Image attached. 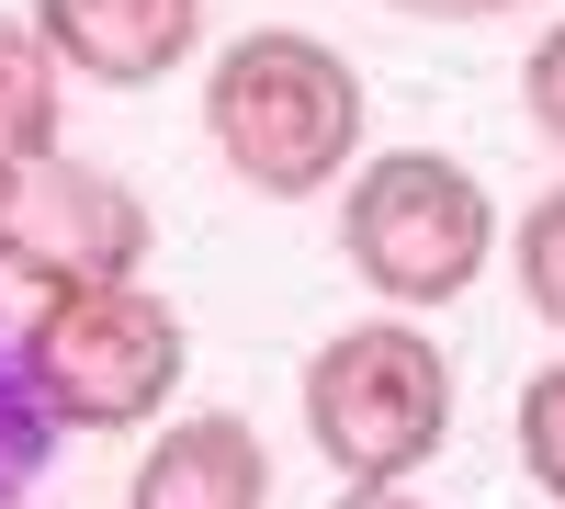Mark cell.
<instances>
[{"mask_svg":"<svg viewBox=\"0 0 565 509\" xmlns=\"http://www.w3.org/2000/svg\"><path fill=\"white\" fill-rule=\"evenodd\" d=\"M340 250L396 317H430L498 261V193L441 148H385L340 193Z\"/></svg>","mask_w":565,"mask_h":509,"instance_id":"277c9868","label":"cell"},{"mask_svg":"<svg viewBox=\"0 0 565 509\" xmlns=\"http://www.w3.org/2000/svg\"><path fill=\"white\" fill-rule=\"evenodd\" d=\"M125 509H271V442L238 407H193L136 453Z\"/></svg>","mask_w":565,"mask_h":509,"instance_id":"52a82bcc","label":"cell"},{"mask_svg":"<svg viewBox=\"0 0 565 509\" xmlns=\"http://www.w3.org/2000/svg\"><path fill=\"white\" fill-rule=\"evenodd\" d=\"M509 272H521V306L543 329H565V181L532 193V215L509 226Z\"/></svg>","mask_w":565,"mask_h":509,"instance_id":"30bf717a","label":"cell"},{"mask_svg":"<svg viewBox=\"0 0 565 509\" xmlns=\"http://www.w3.org/2000/svg\"><path fill=\"white\" fill-rule=\"evenodd\" d=\"M57 125H68V68L45 57V34L0 12V170H34L57 159Z\"/></svg>","mask_w":565,"mask_h":509,"instance_id":"ba28073f","label":"cell"},{"mask_svg":"<svg viewBox=\"0 0 565 509\" xmlns=\"http://www.w3.org/2000/svg\"><path fill=\"white\" fill-rule=\"evenodd\" d=\"M396 12H418V23H498V12H521V0H396Z\"/></svg>","mask_w":565,"mask_h":509,"instance_id":"4fadbf2b","label":"cell"},{"mask_svg":"<svg viewBox=\"0 0 565 509\" xmlns=\"http://www.w3.org/2000/svg\"><path fill=\"white\" fill-rule=\"evenodd\" d=\"M328 509H430V498H418V487H340Z\"/></svg>","mask_w":565,"mask_h":509,"instance_id":"5bb4252c","label":"cell"},{"mask_svg":"<svg viewBox=\"0 0 565 509\" xmlns=\"http://www.w3.org/2000/svg\"><path fill=\"white\" fill-rule=\"evenodd\" d=\"M521 103L543 125V148H565V23H543V45L521 57Z\"/></svg>","mask_w":565,"mask_h":509,"instance_id":"7c38bea8","label":"cell"},{"mask_svg":"<svg viewBox=\"0 0 565 509\" xmlns=\"http://www.w3.org/2000/svg\"><path fill=\"white\" fill-rule=\"evenodd\" d=\"M34 34L90 91H159V79L193 68L204 0H34Z\"/></svg>","mask_w":565,"mask_h":509,"instance_id":"8992f818","label":"cell"},{"mask_svg":"<svg viewBox=\"0 0 565 509\" xmlns=\"http://www.w3.org/2000/svg\"><path fill=\"white\" fill-rule=\"evenodd\" d=\"M57 420H45V396H34V374H23V351H0V509H23L34 487H45V465H57Z\"/></svg>","mask_w":565,"mask_h":509,"instance_id":"9c48e42d","label":"cell"},{"mask_svg":"<svg viewBox=\"0 0 565 509\" xmlns=\"http://www.w3.org/2000/svg\"><path fill=\"white\" fill-rule=\"evenodd\" d=\"M204 136L215 159L271 204L328 193L340 170H362V68L306 23H260L238 45H215L204 68Z\"/></svg>","mask_w":565,"mask_h":509,"instance_id":"6da1fadb","label":"cell"},{"mask_svg":"<svg viewBox=\"0 0 565 509\" xmlns=\"http://www.w3.org/2000/svg\"><path fill=\"white\" fill-rule=\"evenodd\" d=\"M12 351H23V374H34L57 431H148L181 396L193 329L148 284H68V295H34Z\"/></svg>","mask_w":565,"mask_h":509,"instance_id":"3957f363","label":"cell"},{"mask_svg":"<svg viewBox=\"0 0 565 509\" xmlns=\"http://www.w3.org/2000/svg\"><path fill=\"white\" fill-rule=\"evenodd\" d=\"M521 465H532V487L565 509V362H543V374L521 385Z\"/></svg>","mask_w":565,"mask_h":509,"instance_id":"8fae6325","label":"cell"},{"mask_svg":"<svg viewBox=\"0 0 565 509\" xmlns=\"http://www.w3.org/2000/svg\"><path fill=\"white\" fill-rule=\"evenodd\" d=\"M148 261V204L125 193L114 170L90 159H34V170H0V272L34 295H68V284H136Z\"/></svg>","mask_w":565,"mask_h":509,"instance_id":"5b68a950","label":"cell"},{"mask_svg":"<svg viewBox=\"0 0 565 509\" xmlns=\"http://www.w3.org/2000/svg\"><path fill=\"white\" fill-rule=\"evenodd\" d=\"M306 442L340 465V487H407L452 442V351L418 317H362V329L306 351Z\"/></svg>","mask_w":565,"mask_h":509,"instance_id":"7a4b0ae2","label":"cell"}]
</instances>
